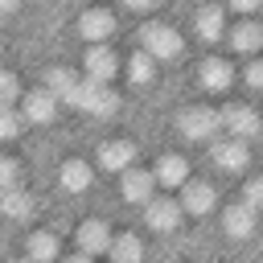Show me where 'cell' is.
<instances>
[{
	"label": "cell",
	"mask_w": 263,
	"mask_h": 263,
	"mask_svg": "<svg viewBox=\"0 0 263 263\" xmlns=\"http://www.w3.org/2000/svg\"><path fill=\"white\" fill-rule=\"evenodd\" d=\"M66 103H74L78 111H90V115H111L115 111V95L107 90V82H95V78L74 82V90H70Z\"/></svg>",
	"instance_id": "obj_1"
},
{
	"label": "cell",
	"mask_w": 263,
	"mask_h": 263,
	"mask_svg": "<svg viewBox=\"0 0 263 263\" xmlns=\"http://www.w3.org/2000/svg\"><path fill=\"white\" fill-rule=\"evenodd\" d=\"M140 45H144V53H152L156 62H164V58H177V53H181V33H177L173 25L152 21V25L140 29Z\"/></svg>",
	"instance_id": "obj_2"
},
{
	"label": "cell",
	"mask_w": 263,
	"mask_h": 263,
	"mask_svg": "<svg viewBox=\"0 0 263 263\" xmlns=\"http://www.w3.org/2000/svg\"><path fill=\"white\" fill-rule=\"evenodd\" d=\"M210 156H214V164L226 168V173H242V168L251 164V148H247V140H238V136L214 140V144H210Z\"/></svg>",
	"instance_id": "obj_3"
},
{
	"label": "cell",
	"mask_w": 263,
	"mask_h": 263,
	"mask_svg": "<svg viewBox=\"0 0 263 263\" xmlns=\"http://www.w3.org/2000/svg\"><path fill=\"white\" fill-rule=\"evenodd\" d=\"M218 127H222V119H218L214 107H189V111H181V136L185 140H214Z\"/></svg>",
	"instance_id": "obj_4"
},
{
	"label": "cell",
	"mask_w": 263,
	"mask_h": 263,
	"mask_svg": "<svg viewBox=\"0 0 263 263\" xmlns=\"http://www.w3.org/2000/svg\"><path fill=\"white\" fill-rule=\"evenodd\" d=\"M218 119H222V127H226L230 136H238V140H255V136H259V115H255L247 103H230V107H222Z\"/></svg>",
	"instance_id": "obj_5"
},
{
	"label": "cell",
	"mask_w": 263,
	"mask_h": 263,
	"mask_svg": "<svg viewBox=\"0 0 263 263\" xmlns=\"http://www.w3.org/2000/svg\"><path fill=\"white\" fill-rule=\"evenodd\" d=\"M144 222L152 230H177L181 222V201L177 197H148L144 201Z\"/></svg>",
	"instance_id": "obj_6"
},
{
	"label": "cell",
	"mask_w": 263,
	"mask_h": 263,
	"mask_svg": "<svg viewBox=\"0 0 263 263\" xmlns=\"http://www.w3.org/2000/svg\"><path fill=\"white\" fill-rule=\"evenodd\" d=\"M53 115H58V99H53L45 86L21 95V119H25V123H49Z\"/></svg>",
	"instance_id": "obj_7"
},
{
	"label": "cell",
	"mask_w": 263,
	"mask_h": 263,
	"mask_svg": "<svg viewBox=\"0 0 263 263\" xmlns=\"http://www.w3.org/2000/svg\"><path fill=\"white\" fill-rule=\"evenodd\" d=\"M78 33H82L90 45H99V41H107V37L115 33V16H111L107 8H86V12L78 16Z\"/></svg>",
	"instance_id": "obj_8"
},
{
	"label": "cell",
	"mask_w": 263,
	"mask_h": 263,
	"mask_svg": "<svg viewBox=\"0 0 263 263\" xmlns=\"http://www.w3.org/2000/svg\"><path fill=\"white\" fill-rule=\"evenodd\" d=\"M107 247H111L107 222H82L78 226V255H107Z\"/></svg>",
	"instance_id": "obj_9"
},
{
	"label": "cell",
	"mask_w": 263,
	"mask_h": 263,
	"mask_svg": "<svg viewBox=\"0 0 263 263\" xmlns=\"http://www.w3.org/2000/svg\"><path fill=\"white\" fill-rule=\"evenodd\" d=\"M82 66H86V78H95V82H107L115 70H119V62H115V53L99 41V45H90L86 49V58H82Z\"/></svg>",
	"instance_id": "obj_10"
},
{
	"label": "cell",
	"mask_w": 263,
	"mask_h": 263,
	"mask_svg": "<svg viewBox=\"0 0 263 263\" xmlns=\"http://www.w3.org/2000/svg\"><path fill=\"white\" fill-rule=\"evenodd\" d=\"M214 189L205 185V181H181V210H189V214H210L214 210Z\"/></svg>",
	"instance_id": "obj_11"
},
{
	"label": "cell",
	"mask_w": 263,
	"mask_h": 263,
	"mask_svg": "<svg viewBox=\"0 0 263 263\" xmlns=\"http://www.w3.org/2000/svg\"><path fill=\"white\" fill-rule=\"evenodd\" d=\"M222 226H226L230 238H251V234H255V210H251L247 201H234V205H226Z\"/></svg>",
	"instance_id": "obj_12"
},
{
	"label": "cell",
	"mask_w": 263,
	"mask_h": 263,
	"mask_svg": "<svg viewBox=\"0 0 263 263\" xmlns=\"http://www.w3.org/2000/svg\"><path fill=\"white\" fill-rule=\"evenodd\" d=\"M132 160H136V144H127V140H107V144H99V164H103V168L123 173Z\"/></svg>",
	"instance_id": "obj_13"
},
{
	"label": "cell",
	"mask_w": 263,
	"mask_h": 263,
	"mask_svg": "<svg viewBox=\"0 0 263 263\" xmlns=\"http://www.w3.org/2000/svg\"><path fill=\"white\" fill-rule=\"evenodd\" d=\"M119 177H123L119 185H123V197H127V201H140V205H144V201L152 197V185H156V177H152V173H144V168H132V164H127Z\"/></svg>",
	"instance_id": "obj_14"
},
{
	"label": "cell",
	"mask_w": 263,
	"mask_h": 263,
	"mask_svg": "<svg viewBox=\"0 0 263 263\" xmlns=\"http://www.w3.org/2000/svg\"><path fill=\"white\" fill-rule=\"evenodd\" d=\"M152 177H156V181H160L164 189H173V185L189 181V160H185V156H173V152H168V156H160V160H156V173H152Z\"/></svg>",
	"instance_id": "obj_15"
},
{
	"label": "cell",
	"mask_w": 263,
	"mask_h": 263,
	"mask_svg": "<svg viewBox=\"0 0 263 263\" xmlns=\"http://www.w3.org/2000/svg\"><path fill=\"white\" fill-rule=\"evenodd\" d=\"M230 78H234V66L230 62H222V58H205L201 62V86L205 90H226Z\"/></svg>",
	"instance_id": "obj_16"
},
{
	"label": "cell",
	"mask_w": 263,
	"mask_h": 263,
	"mask_svg": "<svg viewBox=\"0 0 263 263\" xmlns=\"http://www.w3.org/2000/svg\"><path fill=\"white\" fill-rule=\"evenodd\" d=\"M58 181H62L66 193H82V189H90V164L86 160H66L62 173H58Z\"/></svg>",
	"instance_id": "obj_17"
},
{
	"label": "cell",
	"mask_w": 263,
	"mask_h": 263,
	"mask_svg": "<svg viewBox=\"0 0 263 263\" xmlns=\"http://www.w3.org/2000/svg\"><path fill=\"white\" fill-rule=\"evenodd\" d=\"M193 25H197V33H201L205 41H218V37H226V21H222V8H218V4L201 8V12L193 16Z\"/></svg>",
	"instance_id": "obj_18"
},
{
	"label": "cell",
	"mask_w": 263,
	"mask_h": 263,
	"mask_svg": "<svg viewBox=\"0 0 263 263\" xmlns=\"http://www.w3.org/2000/svg\"><path fill=\"white\" fill-rule=\"evenodd\" d=\"M33 210V197L25 193V189H16V185H4L0 189V214H8V218H25Z\"/></svg>",
	"instance_id": "obj_19"
},
{
	"label": "cell",
	"mask_w": 263,
	"mask_h": 263,
	"mask_svg": "<svg viewBox=\"0 0 263 263\" xmlns=\"http://www.w3.org/2000/svg\"><path fill=\"white\" fill-rule=\"evenodd\" d=\"M259 41H263V29H259L255 21H242V25H234V29H230V45H234L238 53H255V49H259Z\"/></svg>",
	"instance_id": "obj_20"
},
{
	"label": "cell",
	"mask_w": 263,
	"mask_h": 263,
	"mask_svg": "<svg viewBox=\"0 0 263 263\" xmlns=\"http://www.w3.org/2000/svg\"><path fill=\"white\" fill-rule=\"evenodd\" d=\"M74 82H78V74L66 70V66H49V74H45V90H49L53 99H70Z\"/></svg>",
	"instance_id": "obj_21"
},
{
	"label": "cell",
	"mask_w": 263,
	"mask_h": 263,
	"mask_svg": "<svg viewBox=\"0 0 263 263\" xmlns=\"http://www.w3.org/2000/svg\"><path fill=\"white\" fill-rule=\"evenodd\" d=\"M107 255H111V259H119V263H136V259L144 255V247H140V238L127 230V234H119V238L111 234V247H107Z\"/></svg>",
	"instance_id": "obj_22"
},
{
	"label": "cell",
	"mask_w": 263,
	"mask_h": 263,
	"mask_svg": "<svg viewBox=\"0 0 263 263\" xmlns=\"http://www.w3.org/2000/svg\"><path fill=\"white\" fill-rule=\"evenodd\" d=\"M25 251H29V259H53V255H58V238L41 230V234H33V238L25 242Z\"/></svg>",
	"instance_id": "obj_23"
},
{
	"label": "cell",
	"mask_w": 263,
	"mask_h": 263,
	"mask_svg": "<svg viewBox=\"0 0 263 263\" xmlns=\"http://www.w3.org/2000/svg\"><path fill=\"white\" fill-rule=\"evenodd\" d=\"M152 62H156V58H152V53H144V49H140V53H132V62H127L132 82H148V78L156 74V66H152Z\"/></svg>",
	"instance_id": "obj_24"
},
{
	"label": "cell",
	"mask_w": 263,
	"mask_h": 263,
	"mask_svg": "<svg viewBox=\"0 0 263 263\" xmlns=\"http://www.w3.org/2000/svg\"><path fill=\"white\" fill-rule=\"evenodd\" d=\"M25 127V119L12 111V107H0V140H16Z\"/></svg>",
	"instance_id": "obj_25"
},
{
	"label": "cell",
	"mask_w": 263,
	"mask_h": 263,
	"mask_svg": "<svg viewBox=\"0 0 263 263\" xmlns=\"http://www.w3.org/2000/svg\"><path fill=\"white\" fill-rule=\"evenodd\" d=\"M21 99V82H16V74H0V107H12Z\"/></svg>",
	"instance_id": "obj_26"
},
{
	"label": "cell",
	"mask_w": 263,
	"mask_h": 263,
	"mask_svg": "<svg viewBox=\"0 0 263 263\" xmlns=\"http://www.w3.org/2000/svg\"><path fill=\"white\" fill-rule=\"evenodd\" d=\"M242 201H247L251 210H259V201H263V181H247V189H242Z\"/></svg>",
	"instance_id": "obj_27"
},
{
	"label": "cell",
	"mask_w": 263,
	"mask_h": 263,
	"mask_svg": "<svg viewBox=\"0 0 263 263\" xmlns=\"http://www.w3.org/2000/svg\"><path fill=\"white\" fill-rule=\"evenodd\" d=\"M4 185H16V160H8V156H0V189Z\"/></svg>",
	"instance_id": "obj_28"
},
{
	"label": "cell",
	"mask_w": 263,
	"mask_h": 263,
	"mask_svg": "<svg viewBox=\"0 0 263 263\" xmlns=\"http://www.w3.org/2000/svg\"><path fill=\"white\" fill-rule=\"evenodd\" d=\"M123 4H127V8H136V12H152L160 0H123Z\"/></svg>",
	"instance_id": "obj_29"
},
{
	"label": "cell",
	"mask_w": 263,
	"mask_h": 263,
	"mask_svg": "<svg viewBox=\"0 0 263 263\" xmlns=\"http://www.w3.org/2000/svg\"><path fill=\"white\" fill-rule=\"evenodd\" d=\"M263 0H230V8H238V12H255Z\"/></svg>",
	"instance_id": "obj_30"
},
{
	"label": "cell",
	"mask_w": 263,
	"mask_h": 263,
	"mask_svg": "<svg viewBox=\"0 0 263 263\" xmlns=\"http://www.w3.org/2000/svg\"><path fill=\"white\" fill-rule=\"evenodd\" d=\"M247 82L259 86V82H263V66H247Z\"/></svg>",
	"instance_id": "obj_31"
},
{
	"label": "cell",
	"mask_w": 263,
	"mask_h": 263,
	"mask_svg": "<svg viewBox=\"0 0 263 263\" xmlns=\"http://www.w3.org/2000/svg\"><path fill=\"white\" fill-rule=\"evenodd\" d=\"M16 8V0H0V12H12Z\"/></svg>",
	"instance_id": "obj_32"
}]
</instances>
